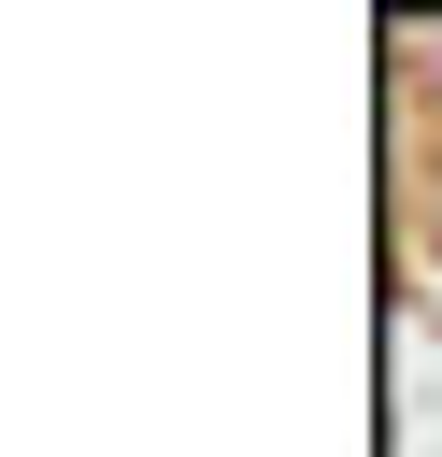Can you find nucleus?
<instances>
[{"label": "nucleus", "mask_w": 442, "mask_h": 457, "mask_svg": "<svg viewBox=\"0 0 442 457\" xmlns=\"http://www.w3.org/2000/svg\"><path fill=\"white\" fill-rule=\"evenodd\" d=\"M428 228H442V186H428Z\"/></svg>", "instance_id": "f03ea898"}, {"label": "nucleus", "mask_w": 442, "mask_h": 457, "mask_svg": "<svg viewBox=\"0 0 442 457\" xmlns=\"http://www.w3.org/2000/svg\"><path fill=\"white\" fill-rule=\"evenodd\" d=\"M413 71H428V86H442V29H413Z\"/></svg>", "instance_id": "f257e3e1"}]
</instances>
